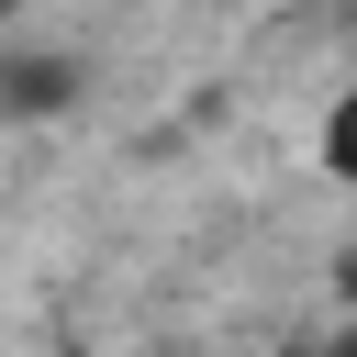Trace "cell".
<instances>
[{
	"label": "cell",
	"instance_id": "6da1fadb",
	"mask_svg": "<svg viewBox=\"0 0 357 357\" xmlns=\"http://www.w3.org/2000/svg\"><path fill=\"white\" fill-rule=\"evenodd\" d=\"M78 89H89V67L67 45H0V123H56V112H78Z\"/></svg>",
	"mask_w": 357,
	"mask_h": 357
},
{
	"label": "cell",
	"instance_id": "7a4b0ae2",
	"mask_svg": "<svg viewBox=\"0 0 357 357\" xmlns=\"http://www.w3.org/2000/svg\"><path fill=\"white\" fill-rule=\"evenodd\" d=\"M312 156H324V178H357V89L324 112V134H312Z\"/></svg>",
	"mask_w": 357,
	"mask_h": 357
},
{
	"label": "cell",
	"instance_id": "3957f363",
	"mask_svg": "<svg viewBox=\"0 0 357 357\" xmlns=\"http://www.w3.org/2000/svg\"><path fill=\"white\" fill-rule=\"evenodd\" d=\"M324 357H357V324H346V335H335V346H324Z\"/></svg>",
	"mask_w": 357,
	"mask_h": 357
},
{
	"label": "cell",
	"instance_id": "277c9868",
	"mask_svg": "<svg viewBox=\"0 0 357 357\" xmlns=\"http://www.w3.org/2000/svg\"><path fill=\"white\" fill-rule=\"evenodd\" d=\"M11 11H22V0H0V33H11Z\"/></svg>",
	"mask_w": 357,
	"mask_h": 357
}]
</instances>
